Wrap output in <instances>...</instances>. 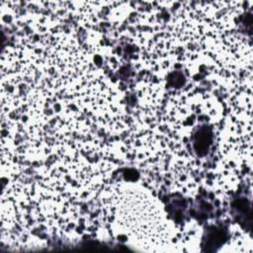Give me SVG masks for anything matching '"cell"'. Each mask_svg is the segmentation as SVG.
Wrapping results in <instances>:
<instances>
[{"label":"cell","instance_id":"cell-1","mask_svg":"<svg viewBox=\"0 0 253 253\" xmlns=\"http://www.w3.org/2000/svg\"><path fill=\"white\" fill-rule=\"evenodd\" d=\"M118 222L127 233L147 247L167 243V225L157 205L144 193L126 189L119 198Z\"/></svg>","mask_w":253,"mask_h":253},{"label":"cell","instance_id":"cell-2","mask_svg":"<svg viewBox=\"0 0 253 253\" xmlns=\"http://www.w3.org/2000/svg\"><path fill=\"white\" fill-rule=\"evenodd\" d=\"M211 141V133L210 131H206L205 128H202L195 135V149L198 153H201L203 150V154L208 152V148Z\"/></svg>","mask_w":253,"mask_h":253}]
</instances>
